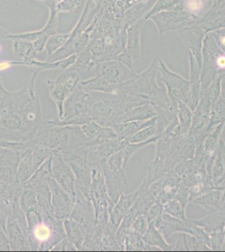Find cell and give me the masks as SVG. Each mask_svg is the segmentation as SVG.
Instances as JSON below:
<instances>
[{
    "label": "cell",
    "instance_id": "7c38bea8",
    "mask_svg": "<svg viewBox=\"0 0 225 252\" xmlns=\"http://www.w3.org/2000/svg\"><path fill=\"white\" fill-rule=\"evenodd\" d=\"M52 178L57 181V184L75 197L76 178L74 173L71 166H69V164L60 153L52 154Z\"/></svg>",
    "mask_w": 225,
    "mask_h": 252
},
{
    "label": "cell",
    "instance_id": "6da1fadb",
    "mask_svg": "<svg viewBox=\"0 0 225 252\" xmlns=\"http://www.w3.org/2000/svg\"><path fill=\"white\" fill-rule=\"evenodd\" d=\"M38 72L32 78L9 106L0 112V140L25 142L34 139L45 123L40 99L35 89Z\"/></svg>",
    "mask_w": 225,
    "mask_h": 252
},
{
    "label": "cell",
    "instance_id": "f546056e",
    "mask_svg": "<svg viewBox=\"0 0 225 252\" xmlns=\"http://www.w3.org/2000/svg\"><path fill=\"white\" fill-rule=\"evenodd\" d=\"M186 209L183 204L178 199L175 198L171 200H169L163 204V212L166 215H171L175 218L185 220Z\"/></svg>",
    "mask_w": 225,
    "mask_h": 252
},
{
    "label": "cell",
    "instance_id": "603a6c76",
    "mask_svg": "<svg viewBox=\"0 0 225 252\" xmlns=\"http://www.w3.org/2000/svg\"><path fill=\"white\" fill-rule=\"evenodd\" d=\"M225 122L219 124L206 137L205 141L203 142V150H204L206 160L215 158L217 151L220 146L221 135L225 129Z\"/></svg>",
    "mask_w": 225,
    "mask_h": 252
},
{
    "label": "cell",
    "instance_id": "2e32d148",
    "mask_svg": "<svg viewBox=\"0 0 225 252\" xmlns=\"http://www.w3.org/2000/svg\"><path fill=\"white\" fill-rule=\"evenodd\" d=\"M101 168L105 178L108 198L111 201L112 204H114L122 194L124 188L127 183L126 172L125 170L119 172L110 171L103 164L101 165Z\"/></svg>",
    "mask_w": 225,
    "mask_h": 252
},
{
    "label": "cell",
    "instance_id": "e0dca14e",
    "mask_svg": "<svg viewBox=\"0 0 225 252\" xmlns=\"http://www.w3.org/2000/svg\"><path fill=\"white\" fill-rule=\"evenodd\" d=\"M138 195H139L138 189L134 192L129 194L122 193L117 202L114 204L110 213L109 223L116 230L120 226L124 216L126 215V213L128 212L129 209L133 206V204L138 198Z\"/></svg>",
    "mask_w": 225,
    "mask_h": 252
},
{
    "label": "cell",
    "instance_id": "8fae6325",
    "mask_svg": "<svg viewBox=\"0 0 225 252\" xmlns=\"http://www.w3.org/2000/svg\"><path fill=\"white\" fill-rule=\"evenodd\" d=\"M49 187L52 192V202L55 217L59 220H65L71 217L75 204V197L66 192L65 189L57 184L54 178H50Z\"/></svg>",
    "mask_w": 225,
    "mask_h": 252
},
{
    "label": "cell",
    "instance_id": "d4e9b609",
    "mask_svg": "<svg viewBox=\"0 0 225 252\" xmlns=\"http://www.w3.org/2000/svg\"><path fill=\"white\" fill-rule=\"evenodd\" d=\"M13 48L19 58L23 60L27 66V63L37 60V52L34 50L33 43L23 39H13Z\"/></svg>",
    "mask_w": 225,
    "mask_h": 252
},
{
    "label": "cell",
    "instance_id": "ac0fdd59",
    "mask_svg": "<svg viewBox=\"0 0 225 252\" xmlns=\"http://www.w3.org/2000/svg\"><path fill=\"white\" fill-rule=\"evenodd\" d=\"M157 117L151 118L147 121H128L125 123L117 124L112 126V129L116 133L118 139L120 141H129L130 138L133 137L137 132L140 131L143 128L147 126L157 125Z\"/></svg>",
    "mask_w": 225,
    "mask_h": 252
},
{
    "label": "cell",
    "instance_id": "9c48e42d",
    "mask_svg": "<svg viewBox=\"0 0 225 252\" xmlns=\"http://www.w3.org/2000/svg\"><path fill=\"white\" fill-rule=\"evenodd\" d=\"M212 104L207 96L200 98L199 103L193 111L191 127L188 136L193 140L196 146L202 145L208 136V126L210 124V112Z\"/></svg>",
    "mask_w": 225,
    "mask_h": 252
},
{
    "label": "cell",
    "instance_id": "d590c367",
    "mask_svg": "<svg viewBox=\"0 0 225 252\" xmlns=\"http://www.w3.org/2000/svg\"><path fill=\"white\" fill-rule=\"evenodd\" d=\"M162 214H164L163 204L160 202H155L154 204H152V206L149 209L146 216L148 218L149 222H151V221H154L156 219L158 218Z\"/></svg>",
    "mask_w": 225,
    "mask_h": 252
},
{
    "label": "cell",
    "instance_id": "74e56055",
    "mask_svg": "<svg viewBox=\"0 0 225 252\" xmlns=\"http://www.w3.org/2000/svg\"><path fill=\"white\" fill-rule=\"evenodd\" d=\"M0 251H11L9 237L5 229L0 226Z\"/></svg>",
    "mask_w": 225,
    "mask_h": 252
},
{
    "label": "cell",
    "instance_id": "7bdbcfd3",
    "mask_svg": "<svg viewBox=\"0 0 225 252\" xmlns=\"http://www.w3.org/2000/svg\"><path fill=\"white\" fill-rule=\"evenodd\" d=\"M64 1H66V0H54L56 5H57V4H59V3H63Z\"/></svg>",
    "mask_w": 225,
    "mask_h": 252
},
{
    "label": "cell",
    "instance_id": "8d00e7d4",
    "mask_svg": "<svg viewBox=\"0 0 225 252\" xmlns=\"http://www.w3.org/2000/svg\"><path fill=\"white\" fill-rule=\"evenodd\" d=\"M52 251H63V252H66V251H77V247H75L74 244L72 243L71 241H69L67 238H64L63 241H61L59 243L56 245L53 249Z\"/></svg>",
    "mask_w": 225,
    "mask_h": 252
},
{
    "label": "cell",
    "instance_id": "f35d334b",
    "mask_svg": "<svg viewBox=\"0 0 225 252\" xmlns=\"http://www.w3.org/2000/svg\"><path fill=\"white\" fill-rule=\"evenodd\" d=\"M215 66L218 71H225V54L219 55L215 59Z\"/></svg>",
    "mask_w": 225,
    "mask_h": 252
},
{
    "label": "cell",
    "instance_id": "30bf717a",
    "mask_svg": "<svg viewBox=\"0 0 225 252\" xmlns=\"http://www.w3.org/2000/svg\"><path fill=\"white\" fill-rule=\"evenodd\" d=\"M85 228L87 232L93 236L96 226V215L91 199L78 189H76L75 204L71 217Z\"/></svg>",
    "mask_w": 225,
    "mask_h": 252
},
{
    "label": "cell",
    "instance_id": "ab89813d",
    "mask_svg": "<svg viewBox=\"0 0 225 252\" xmlns=\"http://www.w3.org/2000/svg\"><path fill=\"white\" fill-rule=\"evenodd\" d=\"M0 147H6V148H10L12 149L13 147V142L12 141H3L0 140Z\"/></svg>",
    "mask_w": 225,
    "mask_h": 252
},
{
    "label": "cell",
    "instance_id": "ffe728a7",
    "mask_svg": "<svg viewBox=\"0 0 225 252\" xmlns=\"http://www.w3.org/2000/svg\"><path fill=\"white\" fill-rule=\"evenodd\" d=\"M81 129L90 141L118 138L116 133L111 127L101 126L94 121H89L88 123L81 126Z\"/></svg>",
    "mask_w": 225,
    "mask_h": 252
},
{
    "label": "cell",
    "instance_id": "3957f363",
    "mask_svg": "<svg viewBox=\"0 0 225 252\" xmlns=\"http://www.w3.org/2000/svg\"><path fill=\"white\" fill-rule=\"evenodd\" d=\"M90 140L79 126H55L45 121L32 139L34 146H43L53 153H65L82 146H89Z\"/></svg>",
    "mask_w": 225,
    "mask_h": 252
},
{
    "label": "cell",
    "instance_id": "5bb4252c",
    "mask_svg": "<svg viewBox=\"0 0 225 252\" xmlns=\"http://www.w3.org/2000/svg\"><path fill=\"white\" fill-rule=\"evenodd\" d=\"M116 229L108 223L97 224L91 241V251H120L115 239Z\"/></svg>",
    "mask_w": 225,
    "mask_h": 252
},
{
    "label": "cell",
    "instance_id": "ba28073f",
    "mask_svg": "<svg viewBox=\"0 0 225 252\" xmlns=\"http://www.w3.org/2000/svg\"><path fill=\"white\" fill-rule=\"evenodd\" d=\"M81 78L77 72L66 70L59 75L55 80H47L50 90V95L57 107V115L59 120H62L64 114V103L66 98L77 89Z\"/></svg>",
    "mask_w": 225,
    "mask_h": 252
},
{
    "label": "cell",
    "instance_id": "d6a6232c",
    "mask_svg": "<svg viewBox=\"0 0 225 252\" xmlns=\"http://www.w3.org/2000/svg\"><path fill=\"white\" fill-rule=\"evenodd\" d=\"M18 95V92H9L3 86L0 77V112L9 106Z\"/></svg>",
    "mask_w": 225,
    "mask_h": 252
},
{
    "label": "cell",
    "instance_id": "9a60e30c",
    "mask_svg": "<svg viewBox=\"0 0 225 252\" xmlns=\"http://www.w3.org/2000/svg\"><path fill=\"white\" fill-rule=\"evenodd\" d=\"M66 238L74 244L77 251H91L92 235L87 232L85 228L72 219L63 220Z\"/></svg>",
    "mask_w": 225,
    "mask_h": 252
},
{
    "label": "cell",
    "instance_id": "b9f144b4",
    "mask_svg": "<svg viewBox=\"0 0 225 252\" xmlns=\"http://www.w3.org/2000/svg\"><path fill=\"white\" fill-rule=\"evenodd\" d=\"M220 42L222 43L223 46H225V35H223L220 38Z\"/></svg>",
    "mask_w": 225,
    "mask_h": 252
},
{
    "label": "cell",
    "instance_id": "8992f818",
    "mask_svg": "<svg viewBox=\"0 0 225 252\" xmlns=\"http://www.w3.org/2000/svg\"><path fill=\"white\" fill-rule=\"evenodd\" d=\"M6 232L11 251H32L28 236V224L26 214L20 208L19 198L12 203L11 212L6 223Z\"/></svg>",
    "mask_w": 225,
    "mask_h": 252
},
{
    "label": "cell",
    "instance_id": "e575fe53",
    "mask_svg": "<svg viewBox=\"0 0 225 252\" xmlns=\"http://www.w3.org/2000/svg\"><path fill=\"white\" fill-rule=\"evenodd\" d=\"M204 1L203 0H187L186 1V8L189 13L193 15H198L204 8Z\"/></svg>",
    "mask_w": 225,
    "mask_h": 252
},
{
    "label": "cell",
    "instance_id": "7a4b0ae2",
    "mask_svg": "<svg viewBox=\"0 0 225 252\" xmlns=\"http://www.w3.org/2000/svg\"><path fill=\"white\" fill-rule=\"evenodd\" d=\"M89 103L92 120L101 126L112 127L119 124L120 118L126 112L150 102L123 93L90 92Z\"/></svg>",
    "mask_w": 225,
    "mask_h": 252
},
{
    "label": "cell",
    "instance_id": "60d3db41",
    "mask_svg": "<svg viewBox=\"0 0 225 252\" xmlns=\"http://www.w3.org/2000/svg\"><path fill=\"white\" fill-rule=\"evenodd\" d=\"M9 33L5 32L4 30L2 29L1 27H0V40H4V39H7V36L9 35Z\"/></svg>",
    "mask_w": 225,
    "mask_h": 252
},
{
    "label": "cell",
    "instance_id": "cb8c5ba5",
    "mask_svg": "<svg viewBox=\"0 0 225 252\" xmlns=\"http://www.w3.org/2000/svg\"><path fill=\"white\" fill-rule=\"evenodd\" d=\"M32 148L24 151L20 154V162L17 170V183L25 186L27 181L34 174V167L32 163Z\"/></svg>",
    "mask_w": 225,
    "mask_h": 252
},
{
    "label": "cell",
    "instance_id": "1f68e13d",
    "mask_svg": "<svg viewBox=\"0 0 225 252\" xmlns=\"http://www.w3.org/2000/svg\"><path fill=\"white\" fill-rule=\"evenodd\" d=\"M149 223L150 222L146 215H138L136 218L134 219V222L132 223L130 229L142 236L148 229Z\"/></svg>",
    "mask_w": 225,
    "mask_h": 252
},
{
    "label": "cell",
    "instance_id": "4dcf8cb0",
    "mask_svg": "<svg viewBox=\"0 0 225 252\" xmlns=\"http://www.w3.org/2000/svg\"><path fill=\"white\" fill-rule=\"evenodd\" d=\"M157 134V125L155 126H147L146 128H143L140 131L137 132L133 137L129 139L128 142L129 143H139L143 141H148L151 138L154 137Z\"/></svg>",
    "mask_w": 225,
    "mask_h": 252
},
{
    "label": "cell",
    "instance_id": "836d02e7",
    "mask_svg": "<svg viewBox=\"0 0 225 252\" xmlns=\"http://www.w3.org/2000/svg\"><path fill=\"white\" fill-rule=\"evenodd\" d=\"M11 209L12 204L4 198L0 197V226L4 229L9 214L11 212Z\"/></svg>",
    "mask_w": 225,
    "mask_h": 252
},
{
    "label": "cell",
    "instance_id": "7402d4cb",
    "mask_svg": "<svg viewBox=\"0 0 225 252\" xmlns=\"http://www.w3.org/2000/svg\"><path fill=\"white\" fill-rule=\"evenodd\" d=\"M142 240L144 243L150 247H155L161 251H171L174 248V246L166 241L162 233L157 229L153 221L149 223L148 229L142 235Z\"/></svg>",
    "mask_w": 225,
    "mask_h": 252
},
{
    "label": "cell",
    "instance_id": "277c9868",
    "mask_svg": "<svg viewBox=\"0 0 225 252\" xmlns=\"http://www.w3.org/2000/svg\"><path fill=\"white\" fill-rule=\"evenodd\" d=\"M32 251L48 252L66 237L63 221L56 217H43L36 209L26 214Z\"/></svg>",
    "mask_w": 225,
    "mask_h": 252
},
{
    "label": "cell",
    "instance_id": "4fadbf2b",
    "mask_svg": "<svg viewBox=\"0 0 225 252\" xmlns=\"http://www.w3.org/2000/svg\"><path fill=\"white\" fill-rule=\"evenodd\" d=\"M21 152L0 147V182L9 185L17 183L18 166Z\"/></svg>",
    "mask_w": 225,
    "mask_h": 252
},
{
    "label": "cell",
    "instance_id": "484cf974",
    "mask_svg": "<svg viewBox=\"0 0 225 252\" xmlns=\"http://www.w3.org/2000/svg\"><path fill=\"white\" fill-rule=\"evenodd\" d=\"M193 111L189 108L188 104L184 102H179L177 105V117L179 123L181 135L188 136L193 121Z\"/></svg>",
    "mask_w": 225,
    "mask_h": 252
},
{
    "label": "cell",
    "instance_id": "f1b7e54d",
    "mask_svg": "<svg viewBox=\"0 0 225 252\" xmlns=\"http://www.w3.org/2000/svg\"><path fill=\"white\" fill-rule=\"evenodd\" d=\"M71 34H72V31L66 34H55L49 36L46 41V47H45L46 49L48 58L65 46L66 42L70 40Z\"/></svg>",
    "mask_w": 225,
    "mask_h": 252
},
{
    "label": "cell",
    "instance_id": "52a82bcc",
    "mask_svg": "<svg viewBox=\"0 0 225 252\" xmlns=\"http://www.w3.org/2000/svg\"><path fill=\"white\" fill-rule=\"evenodd\" d=\"M71 166L76 178L75 189L89 198L92 171L89 163V146H82L61 154Z\"/></svg>",
    "mask_w": 225,
    "mask_h": 252
},
{
    "label": "cell",
    "instance_id": "d6986e66",
    "mask_svg": "<svg viewBox=\"0 0 225 252\" xmlns=\"http://www.w3.org/2000/svg\"><path fill=\"white\" fill-rule=\"evenodd\" d=\"M225 189H213L211 191L194 198L191 203L204 208L210 214L218 212L225 207V203L222 204L223 190Z\"/></svg>",
    "mask_w": 225,
    "mask_h": 252
},
{
    "label": "cell",
    "instance_id": "83f0119b",
    "mask_svg": "<svg viewBox=\"0 0 225 252\" xmlns=\"http://www.w3.org/2000/svg\"><path fill=\"white\" fill-rule=\"evenodd\" d=\"M224 122L225 123V97H221L212 105L208 132L210 133L215 126Z\"/></svg>",
    "mask_w": 225,
    "mask_h": 252
},
{
    "label": "cell",
    "instance_id": "5b68a950",
    "mask_svg": "<svg viewBox=\"0 0 225 252\" xmlns=\"http://www.w3.org/2000/svg\"><path fill=\"white\" fill-rule=\"evenodd\" d=\"M89 93L83 90V88L77 87L64 103V114L62 120L53 119L48 120L49 123L55 126H83L93 121L89 115Z\"/></svg>",
    "mask_w": 225,
    "mask_h": 252
},
{
    "label": "cell",
    "instance_id": "ee69618b",
    "mask_svg": "<svg viewBox=\"0 0 225 252\" xmlns=\"http://www.w3.org/2000/svg\"><path fill=\"white\" fill-rule=\"evenodd\" d=\"M38 1H44V2H45V1H46V0H38Z\"/></svg>",
    "mask_w": 225,
    "mask_h": 252
},
{
    "label": "cell",
    "instance_id": "4316f807",
    "mask_svg": "<svg viewBox=\"0 0 225 252\" xmlns=\"http://www.w3.org/2000/svg\"><path fill=\"white\" fill-rule=\"evenodd\" d=\"M20 208L22 209L24 213L26 214L31 210L36 209L38 205L37 196L34 189L28 185H25L23 191L20 194Z\"/></svg>",
    "mask_w": 225,
    "mask_h": 252
},
{
    "label": "cell",
    "instance_id": "44dd1931",
    "mask_svg": "<svg viewBox=\"0 0 225 252\" xmlns=\"http://www.w3.org/2000/svg\"><path fill=\"white\" fill-rule=\"evenodd\" d=\"M156 116H157V110L154 104L150 103H145L125 113L120 118L119 124L125 123L128 121H147Z\"/></svg>",
    "mask_w": 225,
    "mask_h": 252
}]
</instances>
